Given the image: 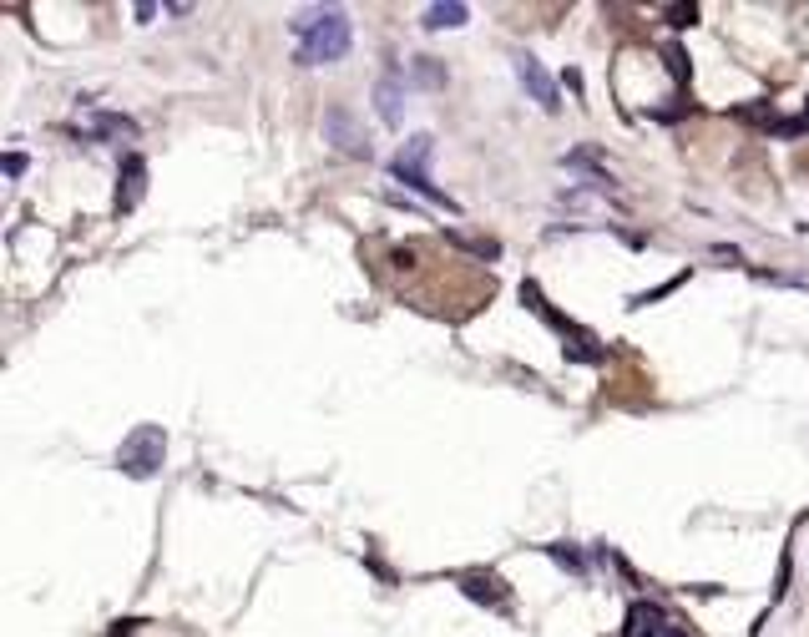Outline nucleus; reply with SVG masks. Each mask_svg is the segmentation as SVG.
Segmentation results:
<instances>
[{
    "label": "nucleus",
    "instance_id": "f257e3e1",
    "mask_svg": "<svg viewBox=\"0 0 809 637\" xmlns=\"http://www.w3.org/2000/svg\"><path fill=\"white\" fill-rule=\"evenodd\" d=\"M299 31V67H334L350 56V21L340 11H319L294 21Z\"/></svg>",
    "mask_w": 809,
    "mask_h": 637
},
{
    "label": "nucleus",
    "instance_id": "f03ea898",
    "mask_svg": "<svg viewBox=\"0 0 809 637\" xmlns=\"http://www.w3.org/2000/svg\"><path fill=\"white\" fill-rule=\"evenodd\" d=\"M163 455H167V430H163V425H137L127 440H121L117 471L131 475V481H147V475H157Z\"/></svg>",
    "mask_w": 809,
    "mask_h": 637
},
{
    "label": "nucleus",
    "instance_id": "7ed1b4c3",
    "mask_svg": "<svg viewBox=\"0 0 809 637\" xmlns=\"http://www.w3.org/2000/svg\"><path fill=\"white\" fill-rule=\"evenodd\" d=\"M516 77H521V87L531 91V101H541V111H562V97H557V81L547 77V67L536 61L531 51L516 56Z\"/></svg>",
    "mask_w": 809,
    "mask_h": 637
},
{
    "label": "nucleus",
    "instance_id": "20e7f679",
    "mask_svg": "<svg viewBox=\"0 0 809 637\" xmlns=\"http://www.w3.org/2000/svg\"><path fill=\"white\" fill-rule=\"evenodd\" d=\"M324 137L340 147L344 157H370V142H364V132L354 127V117L344 107H329L324 111Z\"/></svg>",
    "mask_w": 809,
    "mask_h": 637
},
{
    "label": "nucleus",
    "instance_id": "39448f33",
    "mask_svg": "<svg viewBox=\"0 0 809 637\" xmlns=\"http://www.w3.org/2000/svg\"><path fill=\"white\" fill-rule=\"evenodd\" d=\"M147 193V162L137 152L121 157V183H117V213H131Z\"/></svg>",
    "mask_w": 809,
    "mask_h": 637
},
{
    "label": "nucleus",
    "instance_id": "423d86ee",
    "mask_svg": "<svg viewBox=\"0 0 809 637\" xmlns=\"http://www.w3.org/2000/svg\"><path fill=\"white\" fill-rule=\"evenodd\" d=\"M374 107H380L384 127H400V117H404V81L400 77H384L380 87H374Z\"/></svg>",
    "mask_w": 809,
    "mask_h": 637
},
{
    "label": "nucleus",
    "instance_id": "0eeeda50",
    "mask_svg": "<svg viewBox=\"0 0 809 637\" xmlns=\"http://www.w3.org/2000/svg\"><path fill=\"white\" fill-rule=\"evenodd\" d=\"M390 172L400 177V183L410 187V193H420V198H426V203H436V208H446V213H460V208H456V198H446V193H440V187L430 183L426 172H415V167H400V162H394Z\"/></svg>",
    "mask_w": 809,
    "mask_h": 637
},
{
    "label": "nucleus",
    "instance_id": "6e6552de",
    "mask_svg": "<svg viewBox=\"0 0 809 637\" xmlns=\"http://www.w3.org/2000/svg\"><path fill=\"white\" fill-rule=\"evenodd\" d=\"M460 592H466L470 602H491V607L506 602V582H501V577H481V571L460 577Z\"/></svg>",
    "mask_w": 809,
    "mask_h": 637
},
{
    "label": "nucleus",
    "instance_id": "1a4fd4ad",
    "mask_svg": "<svg viewBox=\"0 0 809 637\" xmlns=\"http://www.w3.org/2000/svg\"><path fill=\"white\" fill-rule=\"evenodd\" d=\"M466 5L460 0H446V5H430L426 11V31H456V26H466Z\"/></svg>",
    "mask_w": 809,
    "mask_h": 637
},
{
    "label": "nucleus",
    "instance_id": "9d476101",
    "mask_svg": "<svg viewBox=\"0 0 809 637\" xmlns=\"http://www.w3.org/2000/svg\"><path fill=\"white\" fill-rule=\"evenodd\" d=\"M91 137H137V121L121 111H97L91 117Z\"/></svg>",
    "mask_w": 809,
    "mask_h": 637
},
{
    "label": "nucleus",
    "instance_id": "9b49d317",
    "mask_svg": "<svg viewBox=\"0 0 809 637\" xmlns=\"http://www.w3.org/2000/svg\"><path fill=\"white\" fill-rule=\"evenodd\" d=\"M430 152H436V142H430V137L420 132V137H410V142L400 147V157H394V162H400V167H415V172H426Z\"/></svg>",
    "mask_w": 809,
    "mask_h": 637
},
{
    "label": "nucleus",
    "instance_id": "f8f14e48",
    "mask_svg": "<svg viewBox=\"0 0 809 637\" xmlns=\"http://www.w3.org/2000/svg\"><path fill=\"white\" fill-rule=\"evenodd\" d=\"M739 121H759V127H769L774 132V101H749V107H739Z\"/></svg>",
    "mask_w": 809,
    "mask_h": 637
},
{
    "label": "nucleus",
    "instance_id": "ddd939ff",
    "mask_svg": "<svg viewBox=\"0 0 809 637\" xmlns=\"http://www.w3.org/2000/svg\"><path fill=\"white\" fill-rule=\"evenodd\" d=\"M547 557H552V561H562V567H572V571H587V561H582L577 551L567 547V541H552V547H547Z\"/></svg>",
    "mask_w": 809,
    "mask_h": 637
},
{
    "label": "nucleus",
    "instance_id": "4468645a",
    "mask_svg": "<svg viewBox=\"0 0 809 637\" xmlns=\"http://www.w3.org/2000/svg\"><path fill=\"white\" fill-rule=\"evenodd\" d=\"M663 21L673 26V31H683V26H693V21H699V5H667V11H663Z\"/></svg>",
    "mask_w": 809,
    "mask_h": 637
},
{
    "label": "nucleus",
    "instance_id": "2eb2a0df",
    "mask_svg": "<svg viewBox=\"0 0 809 637\" xmlns=\"http://www.w3.org/2000/svg\"><path fill=\"white\" fill-rule=\"evenodd\" d=\"M415 77L426 81V87H440V81H446V71H440L436 61H430V56H420V61H415Z\"/></svg>",
    "mask_w": 809,
    "mask_h": 637
},
{
    "label": "nucleus",
    "instance_id": "dca6fc26",
    "mask_svg": "<svg viewBox=\"0 0 809 637\" xmlns=\"http://www.w3.org/2000/svg\"><path fill=\"white\" fill-rule=\"evenodd\" d=\"M667 71H673V81H688L693 71H688V56L678 51V46H667Z\"/></svg>",
    "mask_w": 809,
    "mask_h": 637
},
{
    "label": "nucleus",
    "instance_id": "f3484780",
    "mask_svg": "<svg viewBox=\"0 0 809 637\" xmlns=\"http://www.w3.org/2000/svg\"><path fill=\"white\" fill-rule=\"evenodd\" d=\"M799 132H809L804 117H779V121H774V137H799Z\"/></svg>",
    "mask_w": 809,
    "mask_h": 637
},
{
    "label": "nucleus",
    "instance_id": "a211bd4d",
    "mask_svg": "<svg viewBox=\"0 0 809 637\" xmlns=\"http://www.w3.org/2000/svg\"><path fill=\"white\" fill-rule=\"evenodd\" d=\"M450 243H460V248H470V253H481V258H496V253H501L491 238H450Z\"/></svg>",
    "mask_w": 809,
    "mask_h": 637
},
{
    "label": "nucleus",
    "instance_id": "6ab92c4d",
    "mask_svg": "<svg viewBox=\"0 0 809 637\" xmlns=\"http://www.w3.org/2000/svg\"><path fill=\"white\" fill-rule=\"evenodd\" d=\"M137 627H142V622H137V617H121V622H111V632H107V637H131V632H137Z\"/></svg>",
    "mask_w": 809,
    "mask_h": 637
},
{
    "label": "nucleus",
    "instance_id": "aec40b11",
    "mask_svg": "<svg viewBox=\"0 0 809 637\" xmlns=\"http://www.w3.org/2000/svg\"><path fill=\"white\" fill-rule=\"evenodd\" d=\"M394 268H415V248H394Z\"/></svg>",
    "mask_w": 809,
    "mask_h": 637
},
{
    "label": "nucleus",
    "instance_id": "412c9836",
    "mask_svg": "<svg viewBox=\"0 0 809 637\" xmlns=\"http://www.w3.org/2000/svg\"><path fill=\"white\" fill-rule=\"evenodd\" d=\"M5 172L21 177V172H26V157H21V152H11V157H5Z\"/></svg>",
    "mask_w": 809,
    "mask_h": 637
}]
</instances>
